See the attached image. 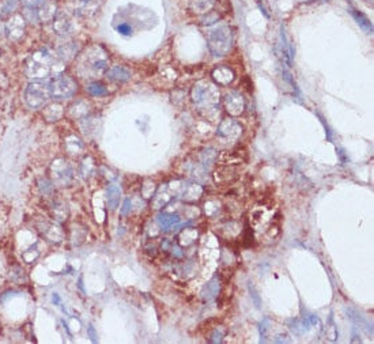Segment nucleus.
<instances>
[{
	"label": "nucleus",
	"mask_w": 374,
	"mask_h": 344,
	"mask_svg": "<svg viewBox=\"0 0 374 344\" xmlns=\"http://www.w3.org/2000/svg\"><path fill=\"white\" fill-rule=\"evenodd\" d=\"M52 62V56L49 55L48 50H34L25 62V74L30 79H44L50 74Z\"/></svg>",
	"instance_id": "obj_1"
},
{
	"label": "nucleus",
	"mask_w": 374,
	"mask_h": 344,
	"mask_svg": "<svg viewBox=\"0 0 374 344\" xmlns=\"http://www.w3.org/2000/svg\"><path fill=\"white\" fill-rule=\"evenodd\" d=\"M231 30L226 25L212 29L208 34V47L215 56H225L231 48Z\"/></svg>",
	"instance_id": "obj_2"
},
{
	"label": "nucleus",
	"mask_w": 374,
	"mask_h": 344,
	"mask_svg": "<svg viewBox=\"0 0 374 344\" xmlns=\"http://www.w3.org/2000/svg\"><path fill=\"white\" fill-rule=\"evenodd\" d=\"M77 82L65 74H59L49 81V93L53 99H67L77 93Z\"/></svg>",
	"instance_id": "obj_3"
},
{
	"label": "nucleus",
	"mask_w": 374,
	"mask_h": 344,
	"mask_svg": "<svg viewBox=\"0 0 374 344\" xmlns=\"http://www.w3.org/2000/svg\"><path fill=\"white\" fill-rule=\"evenodd\" d=\"M50 98L49 93V82L45 81H34L29 84L25 90V101L32 109H40Z\"/></svg>",
	"instance_id": "obj_4"
},
{
	"label": "nucleus",
	"mask_w": 374,
	"mask_h": 344,
	"mask_svg": "<svg viewBox=\"0 0 374 344\" xmlns=\"http://www.w3.org/2000/svg\"><path fill=\"white\" fill-rule=\"evenodd\" d=\"M192 98L196 105L200 108H215L219 102V91L214 84L208 82L197 83L192 91Z\"/></svg>",
	"instance_id": "obj_5"
},
{
	"label": "nucleus",
	"mask_w": 374,
	"mask_h": 344,
	"mask_svg": "<svg viewBox=\"0 0 374 344\" xmlns=\"http://www.w3.org/2000/svg\"><path fill=\"white\" fill-rule=\"evenodd\" d=\"M4 32L8 40L11 41H21L26 33V21L21 14H14L8 18L4 26Z\"/></svg>",
	"instance_id": "obj_6"
},
{
	"label": "nucleus",
	"mask_w": 374,
	"mask_h": 344,
	"mask_svg": "<svg viewBox=\"0 0 374 344\" xmlns=\"http://www.w3.org/2000/svg\"><path fill=\"white\" fill-rule=\"evenodd\" d=\"M52 174H53V181L62 186L68 185V182L72 180V169L63 159H57L52 164Z\"/></svg>",
	"instance_id": "obj_7"
},
{
	"label": "nucleus",
	"mask_w": 374,
	"mask_h": 344,
	"mask_svg": "<svg viewBox=\"0 0 374 344\" xmlns=\"http://www.w3.org/2000/svg\"><path fill=\"white\" fill-rule=\"evenodd\" d=\"M52 22H53V32L57 35H62V37L69 35L75 29L72 18L64 11H60V13L57 11V14H56Z\"/></svg>",
	"instance_id": "obj_8"
},
{
	"label": "nucleus",
	"mask_w": 374,
	"mask_h": 344,
	"mask_svg": "<svg viewBox=\"0 0 374 344\" xmlns=\"http://www.w3.org/2000/svg\"><path fill=\"white\" fill-rule=\"evenodd\" d=\"M37 21L50 22L57 14V3L55 0H40L35 10Z\"/></svg>",
	"instance_id": "obj_9"
},
{
	"label": "nucleus",
	"mask_w": 374,
	"mask_h": 344,
	"mask_svg": "<svg viewBox=\"0 0 374 344\" xmlns=\"http://www.w3.org/2000/svg\"><path fill=\"white\" fill-rule=\"evenodd\" d=\"M244 108H245V102H244V98L241 94H238L236 91L228 94V97H226V109L230 115L238 116V115L243 113Z\"/></svg>",
	"instance_id": "obj_10"
},
{
	"label": "nucleus",
	"mask_w": 374,
	"mask_h": 344,
	"mask_svg": "<svg viewBox=\"0 0 374 344\" xmlns=\"http://www.w3.org/2000/svg\"><path fill=\"white\" fill-rule=\"evenodd\" d=\"M106 53L102 52V53H90L87 56V62H89V67L90 69H93L96 74H104L105 71L108 69V57H106Z\"/></svg>",
	"instance_id": "obj_11"
},
{
	"label": "nucleus",
	"mask_w": 374,
	"mask_h": 344,
	"mask_svg": "<svg viewBox=\"0 0 374 344\" xmlns=\"http://www.w3.org/2000/svg\"><path fill=\"white\" fill-rule=\"evenodd\" d=\"M102 0H78L77 10L78 13L83 16H91L97 13L98 7Z\"/></svg>",
	"instance_id": "obj_12"
},
{
	"label": "nucleus",
	"mask_w": 374,
	"mask_h": 344,
	"mask_svg": "<svg viewBox=\"0 0 374 344\" xmlns=\"http://www.w3.org/2000/svg\"><path fill=\"white\" fill-rule=\"evenodd\" d=\"M218 133L222 138H236L241 133V127L233 120H226L221 124Z\"/></svg>",
	"instance_id": "obj_13"
},
{
	"label": "nucleus",
	"mask_w": 374,
	"mask_h": 344,
	"mask_svg": "<svg viewBox=\"0 0 374 344\" xmlns=\"http://www.w3.org/2000/svg\"><path fill=\"white\" fill-rule=\"evenodd\" d=\"M215 6V0H192L191 1V10L195 14L204 15L208 14Z\"/></svg>",
	"instance_id": "obj_14"
},
{
	"label": "nucleus",
	"mask_w": 374,
	"mask_h": 344,
	"mask_svg": "<svg viewBox=\"0 0 374 344\" xmlns=\"http://www.w3.org/2000/svg\"><path fill=\"white\" fill-rule=\"evenodd\" d=\"M108 78L114 81V82H127V81L131 79V72L124 67L116 66V67H112L108 71Z\"/></svg>",
	"instance_id": "obj_15"
},
{
	"label": "nucleus",
	"mask_w": 374,
	"mask_h": 344,
	"mask_svg": "<svg viewBox=\"0 0 374 344\" xmlns=\"http://www.w3.org/2000/svg\"><path fill=\"white\" fill-rule=\"evenodd\" d=\"M158 225H160L163 230H169V229H172L179 222H180V216L179 215H174V213H161L158 215Z\"/></svg>",
	"instance_id": "obj_16"
},
{
	"label": "nucleus",
	"mask_w": 374,
	"mask_h": 344,
	"mask_svg": "<svg viewBox=\"0 0 374 344\" xmlns=\"http://www.w3.org/2000/svg\"><path fill=\"white\" fill-rule=\"evenodd\" d=\"M212 76L219 84H228L233 81V72L226 67H219V68L214 69Z\"/></svg>",
	"instance_id": "obj_17"
},
{
	"label": "nucleus",
	"mask_w": 374,
	"mask_h": 344,
	"mask_svg": "<svg viewBox=\"0 0 374 344\" xmlns=\"http://www.w3.org/2000/svg\"><path fill=\"white\" fill-rule=\"evenodd\" d=\"M120 203V188L114 184L108 186V204L111 210H116Z\"/></svg>",
	"instance_id": "obj_18"
},
{
	"label": "nucleus",
	"mask_w": 374,
	"mask_h": 344,
	"mask_svg": "<svg viewBox=\"0 0 374 344\" xmlns=\"http://www.w3.org/2000/svg\"><path fill=\"white\" fill-rule=\"evenodd\" d=\"M350 13H351V15L355 18V21L358 22V25H359L363 30H366L367 33H372V32H373L372 23L369 22V19H367L365 15H362L360 13H358L357 10H354V8H350Z\"/></svg>",
	"instance_id": "obj_19"
},
{
	"label": "nucleus",
	"mask_w": 374,
	"mask_h": 344,
	"mask_svg": "<svg viewBox=\"0 0 374 344\" xmlns=\"http://www.w3.org/2000/svg\"><path fill=\"white\" fill-rule=\"evenodd\" d=\"M65 148L68 150L69 154H78L83 148V145L77 136H68L65 139Z\"/></svg>",
	"instance_id": "obj_20"
},
{
	"label": "nucleus",
	"mask_w": 374,
	"mask_h": 344,
	"mask_svg": "<svg viewBox=\"0 0 374 344\" xmlns=\"http://www.w3.org/2000/svg\"><path fill=\"white\" fill-rule=\"evenodd\" d=\"M87 91L90 93L93 97H105L109 94L108 89L105 87L102 83L99 82H93L87 86Z\"/></svg>",
	"instance_id": "obj_21"
},
{
	"label": "nucleus",
	"mask_w": 374,
	"mask_h": 344,
	"mask_svg": "<svg viewBox=\"0 0 374 344\" xmlns=\"http://www.w3.org/2000/svg\"><path fill=\"white\" fill-rule=\"evenodd\" d=\"M42 233H44V235L48 238L49 241H62V231L59 230V227L53 226V225H49L48 229H45V231L42 230Z\"/></svg>",
	"instance_id": "obj_22"
},
{
	"label": "nucleus",
	"mask_w": 374,
	"mask_h": 344,
	"mask_svg": "<svg viewBox=\"0 0 374 344\" xmlns=\"http://www.w3.org/2000/svg\"><path fill=\"white\" fill-rule=\"evenodd\" d=\"M77 53V49L72 44H68V45H64L62 48L59 49V56L62 57L63 60H71L74 59V56Z\"/></svg>",
	"instance_id": "obj_23"
},
{
	"label": "nucleus",
	"mask_w": 374,
	"mask_h": 344,
	"mask_svg": "<svg viewBox=\"0 0 374 344\" xmlns=\"http://www.w3.org/2000/svg\"><path fill=\"white\" fill-rule=\"evenodd\" d=\"M18 1H19V0H4V1L0 4V16L13 13L15 8H16V6H18Z\"/></svg>",
	"instance_id": "obj_24"
},
{
	"label": "nucleus",
	"mask_w": 374,
	"mask_h": 344,
	"mask_svg": "<svg viewBox=\"0 0 374 344\" xmlns=\"http://www.w3.org/2000/svg\"><path fill=\"white\" fill-rule=\"evenodd\" d=\"M67 206H64V204H53V215H55V218L57 220H63L65 219V216H67Z\"/></svg>",
	"instance_id": "obj_25"
},
{
	"label": "nucleus",
	"mask_w": 374,
	"mask_h": 344,
	"mask_svg": "<svg viewBox=\"0 0 374 344\" xmlns=\"http://www.w3.org/2000/svg\"><path fill=\"white\" fill-rule=\"evenodd\" d=\"M40 189H41L42 193L49 195V193L52 192V189H53V185H52V182H49L48 180H41L40 181Z\"/></svg>",
	"instance_id": "obj_26"
},
{
	"label": "nucleus",
	"mask_w": 374,
	"mask_h": 344,
	"mask_svg": "<svg viewBox=\"0 0 374 344\" xmlns=\"http://www.w3.org/2000/svg\"><path fill=\"white\" fill-rule=\"evenodd\" d=\"M117 32L121 35H131L132 34V29L130 25L127 23H120L117 26Z\"/></svg>",
	"instance_id": "obj_27"
},
{
	"label": "nucleus",
	"mask_w": 374,
	"mask_h": 344,
	"mask_svg": "<svg viewBox=\"0 0 374 344\" xmlns=\"http://www.w3.org/2000/svg\"><path fill=\"white\" fill-rule=\"evenodd\" d=\"M131 208H132L131 200L125 199L124 206H123V208H121V213H123V215H128V213H131Z\"/></svg>",
	"instance_id": "obj_28"
},
{
	"label": "nucleus",
	"mask_w": 374,
	"mask_h": 344,
	"mask_svg": "<svg viewBox=\"0 0 374 344\" xmlns=\"http://www.w3.org/2000/svg\"><path fill=\"white\" fill-rule=\"evenodd\" d=\"M89 335L91 336V340H93V342H97V339H96V337H97L96 336V330H94V328H93V325L89 327Z\"/></svg>",
	"instance_id": "obj_29"
}]
</instances>
